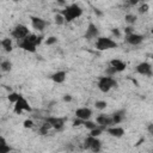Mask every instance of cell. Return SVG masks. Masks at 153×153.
<instances>
[{
    "label": "cell",
    "mask_w": 153,
    "mask_h": 153,
    "mask_svg": "<svg viewBox=\"0 0 153 153\" xmlns=\"http://www.w3.org/2000/svg\"><path fill=\"white\" fill-rule=\"evenodd\" d=\"M0 43H1V47L4 48V50H5L6 53H11V51L13 50V48H12V39H11L10 37L2 38Z\"/></svg>",
    "instance_id": "d6986e66"
},
{
    "label": "cell",
    "mask_w": 153,
    "mask_h": 153,
    "mask_svg": "<svg viewBox=\"0 0 153 153\" xmlns=\"http://www.w3.org/2000/svg\"><path fill=\"white\" fill-rule=\"evenodd\" d=\"M136 19H137L136 16H134V14H131V13H128V14L124 16V20H126L128 24H130V25L134 24V23L136 22Z\"/></svg>",
    "instance_id": "cb8c5ba5"
},
{
    "label": "cell",
    "mask_w": 153,
    "mask_h": 153,
    "mask_svg": "<svg viewBox=\"0 0 153 153\" xmlns=\"http://www.w3.org/2000/svg\"><path fill=\"white\" fill-rule=\"evenodd\" d=\"M97 86H98V88H99L102 92L106 93V92H109L112 87H116V86H117V81H116L112 76H109V75H106V76H99Z\"/></svg>",
    "instance_id": "7a4b0ae2"
},
{
    "label": "cell",
    "mask_w": 153,
    "mask_h": 153,
    "mask_svg": "<svg viewBox=\"0 0 153 153\" xmlns=\"http://www.w3.org/2000/svg\"><path fill=\"white\" fill-rule=\"evenodd\" d=\"M142 141H145V137H141V139H140V140L137 141V143H136V146H139V145H140V143H141Z\"/></svg>",
    "instance_id": "60d3db41"
},
{
    "label": "cell",
    "mask_w": 153,
    "mask_h": 153,
    "mask_svg": "<svg viewBox=\"0 0 153 153\" xmlns=\"http://www.w3.org/2000/svg\"><path fill=\"white\" fill-rule=\"evenodd\" d=\"M91 116H92V110L90 108L84 106V108H79V109L75 110V117H78V118H80L82 121L90 120Z\"/></svg>",
    "instance_id": "7c38bea8"
},
{
    "label": "cell",
    "mask_w": 153,
    "mask_h": 153,
    "mask_svg": "<svg viewBox=\"0 0 153 153\" xmlns=\"http://www.w3.org/2000/svg\"><path fill=\"white\" fill-rule=\"evenodd\" d=\"M0 78H1V73H0Z\"/></svg>",
    "instance_id": "7bdbcfd3"
},
{
    "label": "cell",
    "mask_w": 153,
    "mask_h": 153,
    "mask_svg": "<svg viewBox=\"0 0 153 153\" xmlns=\"http://www.w3.org/2000/svg\"><path fill=\"white\" fill-rule=\"evenodd\" d=\"M136 72L141 75H146V76H151L152 75V66L151 63L143 61V62H140L137 66H136Z\"/></svg>",
    "instance_id": "ba28073f"
},
{
    "label": "cell",
    "mask_w": 153,
    "mask_h": 153,
    "mask_svg": "<svg viewBox=\"0 0 153 153\" xmlns=\"http://www.w3.org/2000/svg\"><path fill=\"white\" fill-rule=\"evenodd\" d=\"M66 76H67L66 71H57L54 74H51V80L56 84H62L66 80Z\"/></svg>",
    "instance_id": "e0dca14e"
},
{
    "label": "cell",
    "mask_w": 153,
    "mask_h": 153,
    "mask_svg": "<svg viewBox=\"0 0 153 153\" xmlns=\"http://www.w3.org/2000/svg\"><path fill=\"white\" fill-rule=\"evenodd\" d=\"M127 2H128L130 6H134V5H136V4L139 2V0H127Z\"/></svg>",
    "instance_id": "d590c367"
},
{
    "label": "cell",
    "mask_w": 153,
    "mask_h": 153,
    "mask_svg": "<svg viewBox=\"0 0 153 153\" xmlns=\"http://www.w3.org/2000/svg\"><path fill=\"white\" fill-rule=\"evenodd\" d=\"M45 122H48L50 124L51 128L56 129V130H60L63 128L65 126V122H66V118L65 117H55V116H49V117H45L44 118Z\"/></svg>",
    "instance_id": "52a82bcc"
},
{
    "label": "cell",
    "mask_w": 153,
    "mask_h": 153,
    "mask_svg": "<svg viewBox=\"0 0 153 153\" xmlns=\"http://www.w3.org/2000/svg\"><path fill=\"white\" fill-rule=\"evenodd\" d=\"M82 123H84V121H82V120H80V118L75 117V120L73 121V127H79V126H81Z\"/></svg>",
    "instance_id": "1f68e13d"
},
{
    "label": "cell",
    "mask_w": 153,
    "mask_h": 153,
    "mask_svg": "<svg viewBox=\"0 0 153 153\" xmlns=\"http://www.w3.org/2000/svg\"><path fill=\"white\" fill-rule=\"evenodd\" d=\"M30 20H31V25L35 30H38V31H43L45 25H47V22L39 17H36V16H31L30 17Z\"/></svg>",
    "instance_id": "30bf717a"
},
{
    "label": "cell",
    "mask_w": 153,
    "mask_h": 153,
    "mask_svg": "<svg viewBox=\"0 0 153 153\" xmlns=\"http://www.w3.org/2000/svg\"><path fill=\"white\" fill-rule=\"evenodd\" d=\"M98 35H99V31H98L97 25H96V24H93V23H88L87 29H86L85 35H84V36H85V38H87V39H92V38L98 37Z\"/></svg>",
    "instance_id": "8fae6325"
},
{
    "label": "cell",
    "mask_w": 153,
    "mask_h": 153,
    "mask_svg": "<svg viewBox=\"0 0 153 153\" xmlns=\"http://www.w3.org/2000/svg\"><path fill=\"white\" fill-rule=\"evenodd\" d=\"M82 126H85L88 130H91V129H93V128H97V127H98V124H97L96 122L90 121V120H85V121H84V123H82Z\"/></svg>",
    "instance_id": "7402d4cb"
},
{
    "label": "cell",
    "mask_w": 153,
    "mask_h": 153,
    "mask_svg": "<svg viewBox=\"0 0 153 153\" xmlns=\"http://www.w3.org/2000/svg\"><path fill=\"white\" fill-rule=\"evenodd\" d=\"M11 151H12V147L8 146L7 143L0 146V153H8V152H11Z\"/></svg>",
    "instance_id": "f1b7e54d"
},
{
    "label": "cell",
    "mask_w": 153,
    "mask_h": 153,
    "mask_svg": "<svg viewBox=\"0 0 153 153\" xmlns=\"http://www.w3.org/2000/svg\"><path fill=\"white\" fill-rule=\"evenodd\" d=\"M111 33H112L114 36H116V37H120V36H121L120 29H117V27H114V29H111Z\"/></svg>",
    "instance_id": "d6a6232c"
},
{
    "label": "cell",
    "mask_w": 153,
    "mask_h": 153,
    "mask_svg": "<svg viewBox=\"0 0 153 153\" xmlns=\"http://www.w3.org/2000/svg\"><path fill=\"white\" fill-rule=\"evenodd\" d=\"M62 99H63V102L69 103V102H72V99H73V98H72V96H71V94H65Z\"/></svg>",
    "instance_id": "e575fe53"
},
{
    "label": "cell",
    "mask_w": 153,
    "mask_h": 153,
    "mask_svg": "<svg viewBox=\"0 0 153 153\" xmlns=\"http://www.w3.org/2000/svg\"><path fill=\"white\" fill-rule=\"evenodd\" d=\"M29 33H30V32H29V29H27V26L24 25V24H18V25H16V26L13 27L12 32H11L12 37L16 38V39H19V41L23 39L24 37H26Z\"/></svg>",
    "instance_id": "8992f818"
},
{
    "label": "cell",
    "mask_w": 153,
    "mask_h": 153,
    "mask_svg": "<svg viewBox=\"0 0 153 153\" xmlns=\"http://www.w3.org/2000/svg\"><path fill=\"white\" fill-rule=\"evenodd\" d=\"M116 73H117V72H116V69H115L112 66H109V67L105 69V74L109 75V76H114Z\"/></svg>",
    "instance_id": "83f0119b"
},
{
    "label": "cell",
    "mask_w": 153,
    "mask_h": 153,
    "mask_svg": "<svg viewBox=\"0 0 153 153\" xmlns=\"http://www.w3.org/2000/svg\"><path fill=\"white\" fill-rule=\"evenodd\" d=\"M126 41L130 45H139V44L142 43L143 36L140 35V33H136V32H131L129 35H126Z\"/></svg>",
    "instance_id": "9c48e42d"
},
{
    "label": "cell",
    "mask_w": 153,
    "mask_h": 153,
    "mask_svg": "<svg viewBox=\"0 0 153 153\" xmlns=\"http://www.w3.org/2000/svg\"><path fill=\"white\" fill-rule=\"evenodd\" d=\"M110 66H112V67L116 69L117 73H121V72H123V71L127 68V63H126L124 61L120 60V59H112V60L110 61Z\"/></svg>",
    "instance_id": "9a60e30c"
},
{
    "label": "cell",
    "mask_w": 153,
    "mask_h": 153,
    "mask_svg": "<svg viewBox=\"0 0 153 153\" xmlns=\"http://www.w3.org/2000/svg\"><path fill=\"white\" fill-rule=\"evenodd\" d=\"M7 142H6V139L4 137V136H1L0 135V146H2V145H6Z\"/></svg>",
    "instance_id": "8d00e7d4"
},
{
    "label": "cell",
    "mask_w": 153,
    "mask_h": 153,
    "mask_svg": "<svg viewBox=\"0 0 153 153\" xmlns=\"http://www.w3.org/2000/svg\"><path fill=\"white\" fill-rule=\"evenodd\" d=\"M20 96H22V94H19L18 92H10L8 96H7V99H8L10 103H16L17 99H18Z\"/></svg>",
    "instance_id": "44dd1931"
},
{
    "label": "cell",
    "mask_w": 153,
    "mask_h": 153,
    "mask_svg": "<svg viewBox=\"0 0 153 153\" xmlns=\"http://www.w3.org/2000/svg\"><path fill=\"white\" fill-rule=\"evenodd\" d=\"M148 133H149V134H153V124H152V123L148 124Z\"/></svg>",
    "instance_id": "74e56055"
},
{
    "label": "cell",
    "mask_w": 153,
    "mask_h": 153,
    "mask_svg": "<svg viewBox=\"0 0 153 153\" xmlns=\"http://www.w3.org/2000/svg\"><path fill=\"white\" fill-rule=\"evenodd\" d=\"M54 22H55L56 25H62V24L65 23V18H63V16H62L61 13H57V14H55V17H54Z\"/></svg>",
    "instance_id": "d4e9b609"
},
{
    "label": "cell",
    "mask_w": 153,
    "mask_h": 153,
    "mask_svg": "<svg viewBox=\"0 0 153 153\" xmlns=\"http://www.w3.org/2000/svg\"><path fill=\"white\" fill-rule=\"evenodd\" d=\"M19 47H20L23 50L29 51V53H36V48H37L33 43L29 42V41H27V39H25V38L20 39V42H19Z\"/></svg>",
    "instance_id": "5bb4252c"
},
{
    "label": "cell",
    "mask_w": 153,
    "mask_h": 153,
    "mask_svg": "<svg viewBox=\"0 0 153 153\" xmlns=\"http://www.w3.org/2000/svg\"><path fill=\"white\" fill-rule=\"evenodd\" d=\"M56 2H59L60 5H65L66 4V0H55Z\"/></svg>",
    "instance_id": "f35d334b"
},
{
    "label": "cell",
    "mask_w": 153,
    "mask_h": 153,
    "mask_svg": "<svg viewBox=\"0 0 153 153\" xmlns=\"http://www.w3.org/2000/svg\"><path fill=\"white\" fill-rule=\"evenodd\" d=\"M105 130L108 131L109 135H111L114 137H122L124 135V129L122 127H115V126H112V127L106 128Z\"/></svg>",
    "instance_id": "2e32d148"
},
{
    "label": "cell",
    "mask_w": 153,
    "mask_h": 153,
    "mask_svg": "<svg viewBox=\"0 0 153 153\" xmlns=\"http://www.w3.org/2000/svg\"><path fill=\"white\" fill-rule=\"evenodd\" d=\"M50 128H51L50 124H49L48 122L44 121V123H43L42 127L39 128V133H41V135H47V134H48V130H49Z\"/></svg>",
    "instance_id": "603a6c76"
},
{
    "label": "cell",
    "mask_w": 153,
    "mask_h": 153,
    "mask_svg": "<svg viewBox=\"0 0 153 153\" xmlns=\"http://www.w3.org/2000/svg\"><path fill=\"white\" fill-rule=\"evenodd\" d=\"M94 13H96V14H98V16H102V12H100L98 8H94Z\"/></svg>",
    "instance_id": "ab89813d"
},
{
    "label": "cell",
    "mask_w": 153,
    "mask_h": 153,
    "mask_svg": "<svg viewBox=\"0 0 153 153\" xmlns=\"http://www.w3.org/2000/svg\"><path fill=\"white\" fill-rule=\"evenodd\" d=\"M84 148L85 149H91L92 152H99L100 148H102V143L99 141L98 137H94L92 135H88L85 141H84Z\"/></svg>",
    "instance_id": "277c9868"
},
{
    "label": "cell",
    "mask_w": 153,
    "mask_h": 153,
    "mask_svg": "<svg viewBox=\"0 0 153 153\" xmlns=\"http://www.w3.org/2000/svg\"><path fill=\"white\" fill-rule=\"evenodd\" d=\"M23 127L24 128H32L33 127V121L32 120H25L23 122Z\"/></svg>",
    "instance_id": "f546056e"
},
{
    "label": "cell",
    "mask_w": 153,
    "mask_h": 153,
    "mask_svg": "<svg viewBox=\"0 0 153 153\" xmlns=\"http://www.w3.org/2000/svg\"><path fill=\"white\" fill-rule=\"evenodd\" d=\"M124 114H126V110H118V111L114 112V114H112V116H111L112 126L121 123V122L124 120Z\"/></svg>",
    "instance_id": "ac0fdd59"
},
{
    "label": "cell",
    "mask_w": 153,
    "mask_h": 153,
    "mask_svg": "<svg viewBox=\"0 0 153 153\" xmlns=\"http://www.w3.org/2000/svg\"><path fill=\"white\" fill-rule=\"evenodd\" d=\"M57 42V37H55V36H49L47 39H45V44L47 45H53V44H55Z\"/></svg>",
    "instance_id": "4316f807"
},
{
    "label": "cell",
    "mask_w": 153,
    "mask_h": 153,
    "mask_svg": "<svg viewBox=\"0 0 153 153\" xmlns=\"http://www.w3.org/2000/svg\"><path fill=\"white\" fill-rule=\"evenodd\" d=\"M131 32H134V27H133V26H127V27L124 29V33H126V35H129V33H131Z\"/></svg>",
    "instance_id": "836d02e7"
},
{
    "label": "cell",
    "mask_w": 153,
    "mask_h": 153,
    "mask_svg": "<svg viewBox=\"0 0 153 153\" xmlns=\"http://www.w3.org/2000/svg\"><path fill=\"white\" fill-rule=\"evenodd\" d=\"M0 68L4 72H10L12 69V62L10 60H4V61L0 62Z\"/></svg>",
    "instance_id": "ffe728a7"
},
{
    "label": "cell",
    "mask_w": 153,
    "mask_h": 153,
    "mask_svg": "<svg viewBox=\"0 0 153 153\" xmlns=\"http://www.w3.org/2000/svg\"><path fill=\"white\" fill-rule=\"evenodd\" d=\"M118 44L111 39L110 37H97V41H96V48L100 51L103 50H109V49H115L117 48Z\"/></svg>",
    "instance_id": "3957f363"
},
{
    "label": "cell",
    "mask_w": 153,
    "mask_h": 153,
    "mask_svg": "<svg viewBox=\"0 0 153 153\" xmlns=\"http://www.w3.org/2000/svg\"><path fill=\"white\" fill-rule=\"evenodd\" d=\"M94 106H96V109H98V110H104V109L108 106V103H106L105 100H97V102L94 103Z\"/></svg>",
    "instance_id": "484cf974"
},
{
    "label": "cell",
    "mask_w": 153,
    "mask_h": 153,
    "mask_svg": "<svg viewBox=\"0 0 153 153\" xmlns=\"http://www.w3.org/2000/svg\"><path fill=\"white\" fill-rule=\"evenodd\" d=\"M96 123L99 124V126H104V127L108 128L109 126H112V120H111V116L100 114L99 116H97V118H96Z\"/></svg>",
    "instance_id": "4fadbf2b"
},
{
    "label": "cell",
    "mask_w": 153,
    "mask_h": 153,
    "mask_svg": "<svg viewBox=\"0 0 153 153\" xmlns=\"http://www.w3.org/2000/svg\"><path fill=\"white\" fill-rule=\"evenodd\" d=\"M148 8H149V6L147 4H143L142 6L139 7V13H147L148 12Z\"/></svg>",
    "instance_id": "4dcf8cb0"
},
{
    "label": "cell",
    "mask_w": 153,
    "mask_h": 153,
    "mask_svg": "<svg viewBox=\"0 0 153 153\" xmlns=\"http://www.w3.org/2000/svg\"><path fill=\"white\" fill-rule=\"evenodd\" d=\"M14 104V108H13V111L16 112V114H18V115H20L23 111H32V109H31V106H30V104H29V102L23 97V96H20L18 99H17V102L16 103H13Z\"/></svg>",
    "instance_id": "5b68a950"
},
{
    "label": "cell",
    "mask_w": 153,
    "mask_h": 153,
    "mask_svg": "<svg viewBox=\"0 0 153 153\" xmlns=\"http://www.w3.org/2000/svg\"><path fill=\"white\" fill-rule=\"evenodd\" d=\"M13 1H14V2H18V1H19V0H13Z\"/></svg>",
    "instance_id": "b9f144b4"
},
{
    "label": "cell",
    "mask_w": 153,
    "mask_h": 153,
    "mask_svg": "<svg viewBox=\"0 0 153 153\" xmlns=\"http://www.w3.org/2000/svg\"><path fill=\"white\" fill-rule=\"evenodd\" d=\"M61 14L63 16L65 22L69 23V22H72V20H74V19H76V18L81 17V14H82V8H81L78 4H72V5H68L65 10H62Z\"/></svg>",
    "instance_id": "6da1fadb"
}]
</instances>
